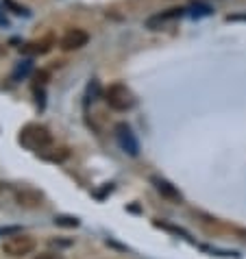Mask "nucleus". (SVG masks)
I'll return each instance as SVG.
<instances>
[{
	"label": "nucleus",
	"instance_id": "obj_3",
	"mask_svg": "<svg viewBox=\"0 0 246 259\" xmlns=\"http://www.w3.org/2000/svg\"><path fill=\"white\" fill-rule=\"evenodd\" d=\"M105 103L109 105L113 111H129V109H133V105H135V96L127 85L113 83L105 90Z\"/></svg>",
	"mask_w": 246,
	"mask_h": 259
},
{
	"label": "nucleus",
	"instance_id": "obj_9",
	"mask_svg": "<svg viewBox=\"0 0 246 259\" xmlns=\"http://www.w3.org/2000/svg\"><path fill=\"white\" fill-rule=\"evenodd\" d=\"M183 16V9H170V11H166V13H159V16L155 18H150L148 20V28H157L159 24H166V22H170V20H177Z\"/></svg>",
	"mask_w": 246,
	"mask_h": 259
},
{
	"label": "nucleus",
	"instance_id": "obj_13",
	"mask_svg": "<svg viewBox=\"0 0 246 259\" xmlns=\"http://www.w3.org/2000/svg\"><path fill=\"white\" fill-rule=\"evenodd\" d=\"M33 259H66L61 253H53V250H48V253H39V255H35Z\"/></svg>",
	"mask_w": 246,
	"mask_h": 259
},
{
	"label": "nucleus",
	"instance_id": "obj_2",
	"mask_svg": "<svg viewBox=\"0 0 246 259\" xmlns=\"http://www.w3.org/2000/svg\"><path fill=\"white\" fill-rule=\"evenodd\" d=\"M35 248H37V240H35L33 235L22 233V231L7 235L5 242H3V253L7 257H13V259H20V257L31 255Z\"/></svg>",
	"mask_w": 246,
	"mask_h": 259
},
{
	"label": "nucleus",
	"instance_id": "obj_7",
	"mask_svg": "<svg viewBox=\"0 0 246 259\" xmlns=\"http://www.w3.org/2000/svg\"><path fill=\"white\" fill-rule=\"evenodd\" d=\"M53 48V37H44L39 41H28V44L22 46V53L24 55H44Z\"/></svg>",
	"mask_w": 246,
	"mask_h": 259
},
{
	"label": "nucleus",
	"instance_id": "obj_6",
	"mask_svg": "<svg viewBox=\"0 0 246 259\" xmlns=\"http://www.w3.org/2000/svg\"><path fill=\"white\" fill-rule=\"evenodd\" d=\"M153 183H155V188H157V192L161 194L163 198H168V200H175V203H181V192L175 188L172 183H168L166 179H159V177H153Z\"/></svg>",
	"mask_w": 246,
	"mask_h": 259
},
{
	"label": "nucleus",
	"instance_id": "obj_4",
	"mask_svg": "<svg viewBox=\"0 0 246 259\" xmlns=\"http://www.w3.org/2000/svg\"><path fill=\"white\" fill-rule=\"evenodd\" d=\"M113 135H115V142H118V146L125 150L127 155L131 157H137L140 155V144H137V138L133 133V128L127 124V122H118L113 128Z\"/></svg>",
	"mask_w": 246,
	"mask_h": 259
},
{
	"label": "nucleus",
	"instance_id": "obj_11",
	"mask_svg": "<svg viewBox=\"0 0 246 259\" xmlns=\"http://www.w3.org/2000/svg\"><path fill=\"white\" fill-rule=\"evenodd\" d=\"M28 70H31V61H20L16 70H13V78H20V76H26Z\"/></svg>",
	"mask_w": 246,
	"mask_h": 259
},
{
	"label": "nucleus",
	"instance_id": "obj_1",
	"mask_svg": "<svg viewBox=\"0 0 246 259\" xmlns=\"http://www.w3.org/2000/svg\"><path fill=\"white\" fill-rule=\"evenodd\" d=\"M18 142L20 146L26 150H33V153H46V150L53 146V133L48 131L44 124H37V122H28L20 128L18 133Z\"/></svg>",
	"mask_w": 246,
	"mask_h": 259
},
{
	"label": "nucleus",
	"instance_id": "obj_10",
	"mask_svg": "<svg viewBox=\"0 0 246 259\" xmlns=\"http://www.w3.org/2000/svg\"><path fill=\"white\" fill-rule=\"evenodd\" d=\"M55 225H57V227L74 229V227H78V218H74V215H57V218H55Z\"/></svg>",
	"mask_w": 246,
	"mask_h": 259
},
{
	"label": "nucleus",
	"instance_id": "obj_8",
	"mask_svg": "<svg viewBox=\"0 0 246 259\" xmlns=\"http://www.w3.org/2000/svg\"><path fill=\"white\" fill-rule=\"evenodd\" d=\"M16 200L24 207H37V205H42V194L24 188L22 192H16Z\"/></svg>",
	"mask_w": 246,
	"mask_h": 259
},
{
	"label": "nucleus",
	"instance_id": "obj_12",
	"mask_svg": "<svg viewBox=\"0 0 246 259\" xmlns=\"http://www.w3.org/2000/svg\"><path fill=\"white\" fill-rule=\"evenodd\" d=\"M5 5H7V7H11V9H13V13H18V16H28V11L24 9V7L16 5V3H13V0H5Z\"/></svg>",
	"mask_w": 246,
	"mask_h": 259
},
{
	"label": "nucleus",
	"instance_id": "obj_5",
	"mask_svg": "<svg viewBox=\"0 0 246 259\" xmlns=\"http://www.w3.org/2000/svg\"><path fill=\"white\" fill-rule=\"evenodd\" d=\"M90 41V35L83 28H70L61 37V50H78Z\"/></svg>",
	"mask_w": 246,
	"mask_h": 259
}]
</instances>
